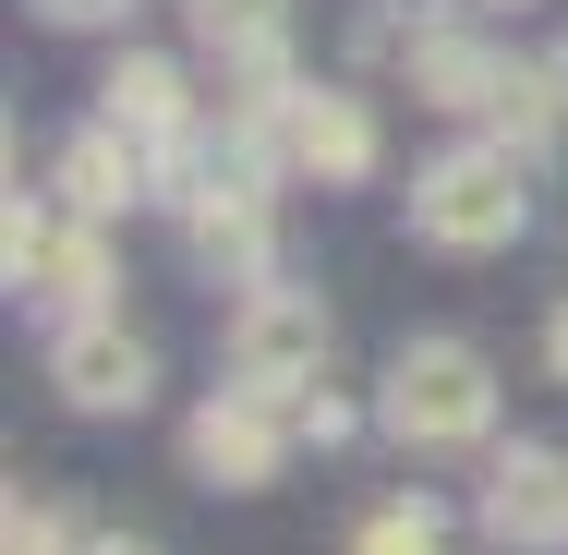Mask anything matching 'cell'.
Instances as JSON below:
<instances>
[{
	"label": "cell",
	"instance_id": "obj_19",
	"mask_svg": "<svg viewBox=\"0 0 568 555\" xmlns=\"http://www.w3.org/2000/svg\"><path fill=\"white\" fill-rule=\"evenodd\" d=\"M85 555H145V544H85Z\"/></svg>",
	"mask_w": 568,
	"mask_h": 555
},
{
	"label": "cell",
	"instance_id": "obj_18",
	"mask_svg": "<svg viewBox=\"0 0 568 555\" xmlns=\"http://www.w3.org/2000/svg\"><path fill=\"white\" fill-rule=\"evenodd\" d=\"M545 374L568 387V290H557V315H545Z\"/></svg>",
	"mask_w": 568,
	"mask_h": 555
},
{
	"label": "cell",
	"instance_id": "obj_13",
	"mask_svg": "<svg viewBox=\"0 0 568 555\" xmlns=\"http://www.w3.org/2000/svg\"><path fill=\"white\" fill-rule=\"evenodd\" d=\"M194 37L219 49V73H230V61H254V49H291V12H278V0H194Z\"/></svg>",
	"mask_w": 568,
	"mask_h": 555
},
{
	"label": "cell",
	"instance_id": "obj_3",
	"mask_svg": "<svg viewBox=\"0 0 568 555\" xmlns=\"http://www.w3.org/2000/svg\"><path fill=\"white\" fill-rule=\"evenodd\" d=\"M0 278H12V302L49 315V327L110 315V254H98V218H85V206H73V218L12 206V229H0Z\"/></svg>",
	"mask_w": 568,
	"mask_h": 555
},
{
	"label": "cell",
	"instance_id": "obj_5",
	"mask_svg": "<svg viewBox=\"0 0 568 555\" xmlns=\"http://www.w3.org/2000/svg\"><path fill=\"white\" fill-rule=\"evenodd\" d=\"M291 399H254V387H219L194 423H182V471L194 483H219V495H254V483H278V459H291Z\"/></svg>",
	"mask_w": 568,
	"mask_h": 555
},
{
	"label": "cell",
	"instance_id": "obj_17",
	"mask_svg": "<svg viewBox=\"0 0 568 555\" xmlns=\"http://www.w3.org/2000/svg\"><path fill=\"white\" fill-rule=\"evenodd\" d=\"M37 12H49V24H121L133 0H37Z\"/></svg>",
	"mask_w": 568,
	"mask_h": 555
},
{
	"label": "cell",
	"instance_id": "obj_15",
	"mask_svg": "<svg viewBox=\"0 0 568 555\" xmlns=\"http://www.w3.org/2000/svg\"><path fill=\"white\" fill-rule=\"evenodd\" d=\"M0 555H85V544H73V520H61V507H24V495H12V520H0Z\"/></svg>",
	"mask_w": 568,
	"mask_h": 555
},
{
	"label": "cell",
	"instance_id": "obj_21",
	"mask_svg": "<svg viewBox=\"0 0 568 555\" xmlns=\"http://www.w3.org/2000/svg\"><path fill=\"white\" fill-rule=\"evenodd\" d=\"M508 12H520V0H508Z\"/></svg>",
	"mask_w": 568,
	"mask_h": 555
},
{
	"label": "cell",
	"instance_id": "obj_7",
	"mask_svg": "<svg viewBox=\"0 0 568 555\" xmlns=\"http://www.w3.org/2000/svg\"><path fill=\"white\" fill-rule=\"evenodd\" d=\"M484 544H508V555L568 544V446H508L484 471Z\"/></svg>",
	"mask_w": 568,
	"mask_h": 555
},
{
	"label": "cell",
	"instance_id": "obj_20",
	"mask_svg": "<svg viewBox=\"0 0 568 555\" xmlns=\"http://www.w3.org/2000/svg\"><path fill=\"white\" fill-rule=\"evenodd\" d=\"M557 85H568V49H557Z\"/></svg>",
	"mask_w": 568,
	"mask_h": 555
},
{
	"label": "cell",
	"instance_id": "obj_11",
	"mask_svg": "<svg viewBox=\"0 0 568 555\" xmlns=\"http://www.w3.org/2000/svg\"><path fill=\"white\" fill-rule=\"evenodd\" d=\"M291 169L303 182H375V110L351 85H303L291 97Z\"/></svg>",
	"mask_w": 568,
	"mask_h": 555
},
{
	"label": "cell",
	"instance_id": "obj_6",
	"mask_svg": "<svg viewBox=\"0 0 568 555\" xmlns=\"http://www.w3.org/2000/svg\"><path fill=\"white\" fill-rule=\"evenodd\" d=\"M49 387H61L73 411H98V423H110V411L133 423V411L158 399V350L121 327V315H73V327L49 338Z\"/></svg>",
	"mask_w": 568,
	"mask_h": 555
},
{
	"label": "cell",
	"instance_id": "obj_16",
	"mask_svg": "<svg viewBox=\"0 0 568 555\" xmlns=\"http://www.w3.org/2000/svg\"><path fill=\"white\" fill-rule=\"evenodd\" d=\"M291 423H303V446H339V435H351V399H327V387H303V399H291Z\"/></svg>",
	"mask_w": 568,
	"mask_h": 555
},
{
	"label": "cell",
	"instance_id": "obj_4",
	"mask_svg": "<svg viewBox=\"0 0 568 555\" xmlns=\"http://www.w3.org/2000/svg\"><path fill=\"white\" fill-rule=\"evenodd\" d=\"M327 302L315 290H291V278H266V290H242V315H230V387H254V399H303L315 374H327Z\"/></svg>",
	"mask_w": 568,
	"mask_h": 555
},
{
	"label": "cell",
	"instance_id": "obj_12",
	"mask_svg": "<svg viewBox=\"0 0 568 555\" xmlns=\"http://www.w3.org/2000/svg\"><path fill=\"white\" fill-rule=\"evenodd\" d=\"M484 121H496L508 145H545V133L568 121V85H557V61H508V73H496V97H484Z\"/></svg>",
	"mask_w": 568,
	"mask_h": 555
},
{
	"label": "cell",
	"instance_id": "obj_9",
	"mask_svg": "<svg viewBox=\"0 0 568 555\" xmlns=\"http://www.w3.org/2000/svg\"><path fill=\"white\" fill-rule=\"evenodd\" d=\"M98 121H121L133 145H194V133H206V121H194V73H182V61H158V49H121V61H110Z\"/></svg>",
	"mask_w": 568,
	"mask_h": 555
},
{
	"label": "cell",
	"instance_id": "obj_2",
	"mask_svg": "<svg viewBox=\"0 0 568 555\" xmlns=\"http://www.w3.org/2000/svg\"><path fill=\"white\" fill-rule=\"evenodd\" d=\"M375 423L399 446H484L496 435V362L471 350V338H412L399 362H387V399H375Z\"/></svg>",
	"mask_w": 568,
	"mask_h": 555
},
{
	"label": "cell",
	"instance_id": "obj_10",
	"mask_svg": "<svg viewBox=\"0 0 568 555\" xmlns=\"http://www.w3.org/2000/svg\"><path fill=\"white\" fill-rule=\"evenodd\" d=\"M61 206H85V218H133V206H158V145H133L121 121L73 133V145H61Z\"/></svg>",
	"mask_w": 568,
	"mask_h": 555
},
{
	"label": "cell",
	"instance_id": "obj_14",
	"mask_svg": "<svg viewBox=\"0 0 568 555\" xmlns=\"http://www.w3.org/2000/svg\"><path fill=\"white\" fill-rule=\"evenodd\" d=\"M351 555H448V520H436L424 495H399V507H375V520L351 532Z\"/></svg>",
	"mask_w": 568,
	"mask_h": 555
},
{
	"label": "cell",
	"instance_id": "obj_1",
	"mask_svg": "<svg viewBox=\"0 0 568 555\" xmlns=\"http://www.w3.org/2000/svg\"><path fill=\"white\" fill-rule=\"evenodd\" d=\"M532 229V194H520V145H448L436 169H412V241L424 254H508Z\"/></svg>",
	"mask_w": 568,
	"mask_h": 555
},
{
	"label": "cell",
	"instance_id": "obj_8",
	"mask_svg": "<svg viewBox=\"0 0 568 555\" xmlns=\"http://www.w3.org/2000/svg\"><path fill=\"white\" fill-rule=\"evenodd\" d=\"M399 73H412V97H424V110H459V121H484L496 73H508V49L459 37L448 12H412V37H399Z\"/></svg>",
	"mask_w": 568,
	"mask_h": 555
}]
</instances>
